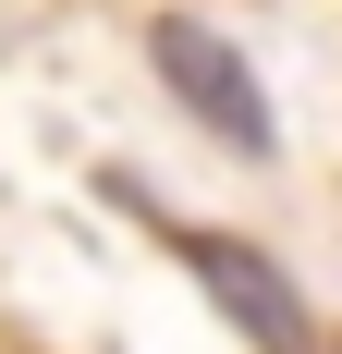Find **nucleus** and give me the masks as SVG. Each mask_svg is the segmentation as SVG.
<instances>
[{
  "mask_svg": "<svg viewBox=\"0 0 342 354\" xmlns=\"http://www.w3.org/2000/svg\"><path fill=\"white\" fill-rule=\"evenodd\" d=\"M147 62H159V86L196 110L220 147H244V159H269V147H281L269 86H257V62H244L220 25H196V12H159V25H147Z\"/></svg>",
  "mask_w": 342,
  "mask_h": 354,
  "instance_id": "obj_1",
  "label": "nucleus"
},
{
  "mask_svg": "<svg viewBox=\"0 0 342 354\" xmlns=\"http://www.w3.org/2000/svg\"><path fill=\"white\" fill-rule=\"evenodd\" d=\"M171 245H183V269L208 281V306H220L257 354H318V330H306V306H294V281H281L257 245H233V232H171Z\"/></svg>",
  "mask_w": 342,
  "mask_h": 354,
  "instance_id": "obj_2",
  "label": "nucleus"
}]
</instances>
